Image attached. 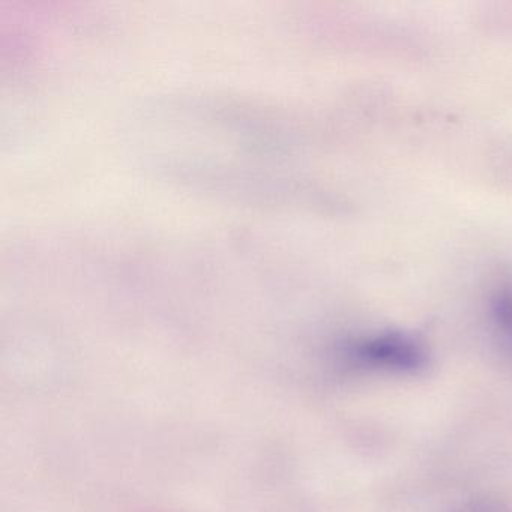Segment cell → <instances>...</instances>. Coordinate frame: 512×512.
<instances>
[{
    "mask_svg": "<svg viewBox=\"0 0 512 512\" xmlns=\"http://www.w3.org/2000/svg\"><path fill=\"white\" fill-rule=\"evenodd\" d=\"M349 356L356 365L383 370L415 371L424 367L425 352L410 337L383 334L353 344Z\"/></svg>",
    "mask_w": 512,
    "mask_h": 512,
    "instance_id": "6da1fadb",
    "label": "cell"
},
{
    "mask_svg": "<svg viewBox=\"0 0 512 512\" xmlns=\"http://www.w3.org/2000/svg\"><path fill=\"white\" fill-rule=\"evenodd\" d=\"M491 310L500 340L512 352V290H500L493 299Z\"/></svg>",
    "mask_w": 512,
    "mask_h": 512,
    "instance_id": "7a4b0ae2",
    "label": "cell"
},
{
    "mask_svg": "<svg viewBox=\"0 0 512 512\" xmlns=\"http://www.w3.org/2000/svg\"><path fill=\"white\" fill-rule=\"evenodd\" d=\"M457 512H506L500 503L494 502V500L479 499L475 502L467 503V505L461 506Z\"/></svg>",
    "mask_w": 512,
    "mask_h": 512,
    "instance_id": "3957f363",
    "label": "cell"
}]
</instances>
